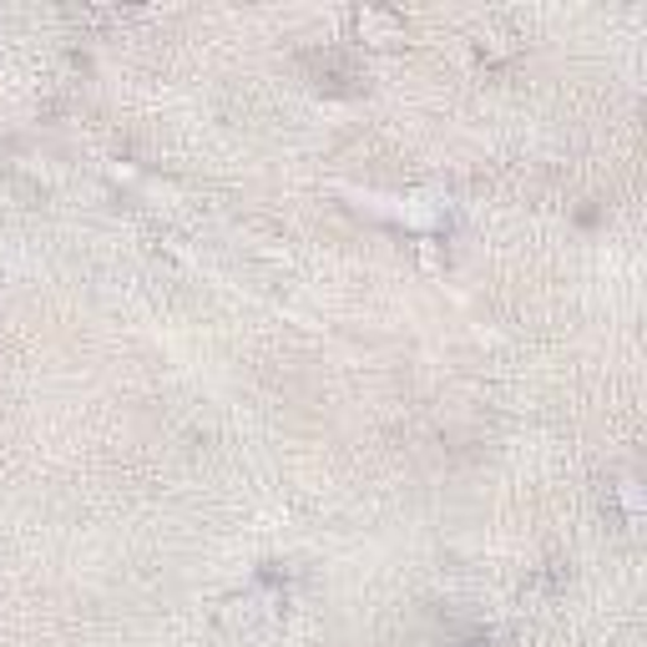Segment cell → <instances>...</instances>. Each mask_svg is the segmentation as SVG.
<instances>
[{
	"instance_id": "obj_1",
	"label": "cell",
	"mask_w": 647,
	"mask_h": 647,
	"mask_svg": "<svg viewBox=\"0 0 647 647\" xmlns=\"http://www.w3.org/2000/svg\"><path fill=\"white\" fill-rule=\"evenodd\" d=\"M360 36H364V41H400V36H405V31H400V21H395V16H384V11H364V16H360Z\"/></svg>"
}]
</instances>
